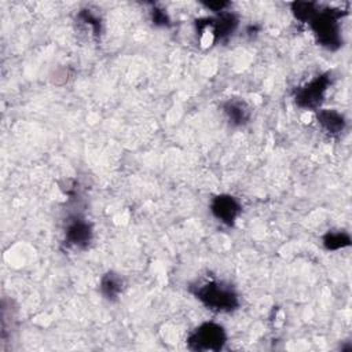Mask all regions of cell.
Returning <instances> with one entry per match:
<instances>
[{
    "label": "cell",
    "instance_id": "4",
    "mask_svg": "<svg viewBox=\"0 0 352 352\" xmlns=\"http://www.w3.org/2000/svg\"><path fill=\"white\" fill-rule=\"evenodd\" d=\"M330 82V73H323L320 76H316L307 84L296 88L294 100L297 106L308 110H318L324 100V95Z\"/></svg>",
    "mask_w": 352,
    "mask_h": 352
},
{
    "label": "cell",
    "instance_id": "1",
    "mask_svg": "<svg viewBox=\"0 0 352 352\" xmlns=\"http://www.w3.org/2000/svg\"><path fill=\"white\" fill-rule=\"evenodd\" d=\"M192 294L208 308L216 312H231L238 305V294L235 290L219 280H206L191 289Z\"/></svg>",
    "mask_w": 352,
    "mask_h": 352
},
{
    "label": "cell",
    "instance_id": "10",
    "mask_svg": "<svg viewBox=\"0 0 352 352\" xmlns=\"http://www.w3.org/2000/svg\"><path fill=\"white\" fill-rule=\"evenodd\" d=\"M320 8H318V4L316 3H312V1H296V3H292V11L296 16V19L301 21V22H311L315 15L319 12Z\"/></svg>",
    "mask_w": 352,
    "mask_h": 352
},
{
    "label": "cell",
    "instance_id": "13",
    "mask_svg": "<svg viewBox=\"0 0 352 352\" xmlns=\"http://www.w3.org/2000/svg\"><path fill=\"white\" fill-rule=\"evenodd\" d=\"M153 22L158 26H165L168 23V16L164 11L161 10H154L153 11Z\"/></svg>",
    "mask_w": 352,
    "mask_h": 352
},
{
    "label": "cell",
    "instance_id": "7",
    "mask_svg": "<svg viewBox=\"0 0 352 352\" xmlns=\"http://www.w3.org/2000/svg\"><path fill=\"white\" fill-rule=\"evenodd\" d=\"M221 109L228 118L230 124L234 126L245 125L250 118V109L248 103L242 99L230 98L221 103Z\"/></svg>",
    "mask_w": 352,
    "mask_h": 352
},
{
    "label": "cell",
    "instance_id": "9",
    "mask_svg": "<svg viewBox=\"0 0 352 352\" xmlns=\"http://www.w3.org/2000/svg\"><path fill=\"white\" fill-rule=\"evenodd\" d=\"M100 292L109 301H116L122 293V279L114 272H107L100 279Z\"/></svg>",
    "mask_w": 352,
    "mask_h": 352
},
{
    "label": "cell",
    "instance_id": "8",
    "mask_svg": "<svg viewBox=\"0 0 352 352\" xmlns=\"http://www.w3.org/2000/svg\"><path fill=\"white\" fill-rule=\"evenodd\" d=\"M318 124L330 135H338L345 129V118L341 113L333 109H318Z\"/></svg>",
    "mask_w": 352,
    "mask_h": 352
},
{
    "label": "cell",
    "instance_id": "12",
    "mask_svg": "<svg viewBox=\"0 0 352 352\" xmlns=\"http://www.w3.org/2000/svg\"><path fill=\"white\" fill-rule=\"evenodd\" d=\"M204 6H205L206 8H209L210 11L219 14V12L226 11L228 3H227V1H209V3H204Z\"/></svg>",
    "mask_w": 352,
    "mask_h": 352
},
{
    "label": "cell",
    "instance_id": "11",
    "mask_svg": "<svg viewBox=\"0 0 352 352\" xmlns=\"http://www.w3.org/2000/svg\"><path fill=\"white\" fill-rule=\"evenodd\" d=\"M349 243H351V238L345 232H329L323 238V245L329 250H337V249L349 246Z\"/></svg>",
    "mask_w": 352,
    "mask_h": 352
},
{
    "label": "cell",
    "instance_id": "5",
    "mask_svg": "<svg viewBox=\"0 0 352 352\" xmlns=\"http://www.w3.org/2000/svg\"><path fill=\"white\" fill-rule=\"evenodd\" d=\"M242 206L239 201L228 194H221L210 201L212 214L226 226H232L239 216Z\"/></svg>",
    "mask_w": 352,
    "mask_h": 352
},
{
    "label": "cell",
    "instance_id": "3",
    "mask_svg": "<svg viewBox=\"0 0 352 352\" xmlns=\"http://www.w3.org/2000/svg\"><path fill=\"white\" fill-rule=\"evenodd\" d=\"M227 336L224 329L213 322L199 324L187 338L191 351H220L226 344Z\"/></svg>",
    "mask_w": 352,
    "mask_h": 352
},
{
    "label": "cell",
    "instance_id": "2",
    "mask_svg": "<svg viewBox=\"0 0 352 352\" xmlns=\"http://www.w3.org/2000/svg\"><path fill=\"white\" fill-rule=\"evenodd\" d=\"M345 12L341 10H319L315 18L309 22L311 29L316 37V41L331 51L338 50L342 45L340 19Z\"/></svg>",
    "mask_w": 352,
    "mask_h": 352
},
{
    "label": "cell",
    "instance_id": "6",
    "mask_svg": "<svg viewBox=\"0 0 352 352\" xmlns=\"http://www.w3.org/2000/svg\"><path fill=\"white\" fill-rule=\"evenodd\" d=\"M65 241L69 246L84 249L92 241V228L88 221L80 217H74L67 223L65 231Z\"/></svg>",
    "mask_w": 352,
    "mask_h": 352
}]
</instances>
